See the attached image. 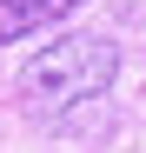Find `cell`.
I'll use <instances>...</instances> for the list:
<instances>
[{"label": "cell", "instance_id": "cell-1", "mask_svg": "<svg viewBox=\"0 0 146 153\" xmlns=\"http://www.w3.org/2000/svg\"><path fill=\"white\" fill-rule=\"evenodd\" d=\"M119 73V47L100 33H66V40H46L40 53L20 67V93L40 120H60L66 107H100L106 87Z\"/></svg>", "mask_w": 146, "mask_h": 153}, {"label": "cell", "instance_id": "cell-2", "mask_svg": "<svg viewBox=\"0 0 146 153\" xmlns=\"http://www.w3.org/2000/svg\"><path fill=\"white\" fill-rule=\"evenodd\" d=\"M80 0H0V40H20V33H33V27H46V20H60Z\"/></svg>", "mask_w": 146, "mask_h": 153}]
</instances>
